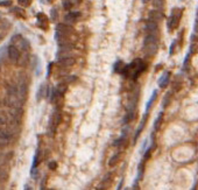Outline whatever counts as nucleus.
Segmentation results:
<instances>
[{
  "label": "nucleus",
  "instance_id": "obj_5",
  "mask_svg": "<svg viewBox=\"0 0 198 190\" xmlns=\"http://www.w3.org/2000/svg\"><path fill=\"white\" fill-rule=\"evenodd\" d=\"M7 54H8V57L11 61L13 62H17L19 57H20V50L18 48L17 45H9L8 48H7Z\"/></svg>",
  "mask_w": 198,
  "mask_h": 190
},
{
  "label": "nucleus",
  "instance_id": "obj_4",
  "mask_svg": "<svg viewBox=\"0 0 198 190\" xmlns=\"http://www.w3.org/2000/svg\"><path fill=\"white\" fill-rule=\"evenodd\" d=\"M13 133L7 128H0V146H5L9 144L12 140Z\"/></svg>",
  "mask_w": 198,
  "mask_h": 190
},
{
  "label": "nucleus",
  "instance_id": "obj_14",
  "mask_svg": "<svg viewBox=\"0 0 198 190\" xmlns=\"http://www.w3.org/2000/svg\"><path fill=\"white\" fill-rule=\"evenodd\" d=\"M162 19V13L159 12V11H152L149 13V20H154V21H159Z\"/></svg>",
  "mask_w": 198,
  "mask_h": 190
},
{
  "label": "nucleus",
  "instance_id": "obj_19",
  "mask_svg": "<svg viewBox=\"0 0 198 190\" xmlns=\"http://www.w3.org/2000/svg\"><path fill=\"white\" fill-rule=\"evenodd\" d=\"M170 102H171V92H168V93L164 96V98H163V104H162V105H163V108H168Z\"/></svg>",
  "mask_w": 198,
  "mask_h": 190
},
{
  "label": "nucleus",
  "instance_id": "obj_12",
  "mask_svg": "<svg viewBox=\"0 0 198 190\" xmlns=\"http://www.w3.org/2000/svg\"><path fill=\"white\" fill-rule=\"evenodd\" d=\"M162 121H163V112H160L159 116L156 117L155 121H154V129H155V131H159V129H160V127H161V125H162Z\"/></svg>",
  "mask_w": 198,
  "mask_h": 190
},
{
  "label": "nucleus",
  "instance_id": "obj_34",
  "mask_svg": "<svg viewBox=\"0 0 198 190\" xmlns=\"http://www.w3.org/2000/svg\"><path fill=\"white\" fill-rule=\"evenodd\" d=\"M51 66H53V64L50 63L49 66H48V71H47V78H48V77L50 76V72H51Z\"/></svg>",
  "mask_w": 198,
  "mask_h": 190
},
{
  "label": "nucleus",
  "instance_id": "obj_36",
  "mask_svg": "<svg viewBox=\"0 0 198 190\" xmlns=\"http://www.w3.org/2000/svg\"><path fill=\"white\" fill-rule=\"evenodd\" d=\"M47 1H48V3H53V0H47Z\"/></svg>",
  "mask_w": 198,
  "mask_h": 190
},
{
  "label": "nucleus",
  "instance_id": "obj_35",
  "mask_svg": "<svg viewBox=\"0 0 198 190\" xmlns=\"http://www.w3.org/2000/svg\"><path fill=\"white\" fill-rule=\"evenodd\" d=\"M147 1H149V0H142V3H147Z\"/></svg>",
  "mask_w": 198,
  "mask_h": 190
},
{
  "label": "nucleus",
  "instance_id": "obj_2",
  "mask_svg": "<svg viewBox=\"0 0 198 190\" xmlns=\"http://www.w3.org/2000/svg\"><path fill=\"white\" fill-rule=\"evenodd\" d=\"M61 121H62V113L56 108L54 110V112H53L51 117H50L49 125H48V133H49L50 136H54L55 132H56V128H57L58 125L61 124Z\"/></svg>",
  "mask_w": 198,
  "mask_h": 190
},
{
  "label": "nucleus",
  "instance_id": "obj_1",
  "mask_svg": "<svg viewBox=\"0 0 198 190\" xmlns=\"http://www.w3.org/2000/svg\"><path fill=\"white\" fill-rule=\"evenodd\" d=\"M146 63L140 60V58H136L134 60L131 64H128V66H125L122 71H121V74L124 75L125 77H131L133 79H136L139 76H140L143 70L146 69Z\"/></svg>",
  "mask_w": 198,
  "mask_h": 190
},
{
  "label": "nucleus",
  "instance_id": "obj_27",
  "mask_svg": "<svg viewBox=\"0 0 198 190\" xmlns=\"http://www.w3.org/2000/svg\"><path fill=\"white\" fill-rule=\"evenodd\" d=\"M0 6H4V7L12 6V1H11V0H4V1H0Z\"/></svg>",
  "mask_w": 198,
  "mask_h": 190
},
{
  "label": "nucleus",
  "instance_id": "obj_20",
  "mask_svg": "<svg viewBox=\"0 0 198 190\" xmlns=\"http://www.w3.org/2000/svg\"><path fill=\"white\" fill-rule=\"evenodd\" d=\"M45 90H47V87H45L44 84H42L40 89H39V92H37V100H40L43 97V95L45 96Z\"/></svg>",
  "mask_w": 198,
  "mask_h": 190
},
{
  "label": "nucleus",
  "instance_id": "obj_33",
  "mask_svg": "<svg viewBox=\"0 0 198 190\" xmlns=\"http://www.w3.org/2000/svg\"><path fill=\"white\" fill-rule=\"evenodd\" d=\"M56 167H57V165H56V162H55V161H51L49 163V168L51 170H55V169H56Z\"/></svg>",
  "mask_w": 198,
  "mask_h": 190
},
{
  "label": "nucleus",
  "instance_id": "obj_17",
  "mask_svg": "<svg viewBox=\"0 0 198 190\" xmlns=\"http://www.w3.org/2000/svg\"><path fill=\"white\" fill-rule=\"evenodd\" d=\"M124 63L121 62V61H117L116 63H114V66H113V70L116 71V72H119V74H121V71H122V69H124Z\"/></svg>",
  "mask_w": 198,
  "mask_h": 190
},
{
  "label": "nucleus",
  "instance_id": "obj_3",
  "mask_svg": "<svg viewBox=\"0 0 198 190\" xmlns=\"http://www.w3.org/2000/svg\"><path fill=\"white\" fill-rule=\"evenodd\" d=\"M181 15H182V9L181 8H175L173 9L171 12V15H170L169 20H168V28L171 30V29H176L180 25V20H181Z\"/></svg>",
  "mask_w": 198,
  "mask_h": 190
},
{
  "label": "nucleus",
  "instance_id": "obj_8",
  "mask_svg": "<svg viewBox=\"0 0 198 190\" xmlns=\"http://www.w3.org/2000/svg\"><path fill=\"white\" fill-rule=\"evenodd\" d=\"M79 18H81V12H71L69 13V14H66L65 15V22L68 24V25H74L76 21L78 20Z\"/></svg>",
  "mask_w": 198,
  "mask_h": 190
},
{
  "label": "nucleus",
  "instance_id": "obj_23",
  "mask_svg": "<svg viewBox=\"0 0 198 190\" xmlns=\"http://www.w3.org/2000/svg\"><path fill=\"white\" fill-rule=\"evenodd\" d=\"M12 12L13 13H18L19 15H22V17H25V11L22 8H20V7H15V8H12Z\"/></svg>",
  "mask_w": 198,
  "mask_h": 190
},
{
  "label": "nucleus",
  "instance_id": "obj_26",
  "mask_svg": "<svg viewBox=\"0 0 198 190\" xmlns=\"http://www.w3.org/2000/svg\"><path fill=\"white\" fill-rule=\"evenodd\" d=\"M191 39H194V40L198 41V21L196 22V25H195V34H194V36L191 37Z\"/></svg>",
  "mask_w": 198,
  "mask_h": 190
},
{
  "label": "nucleus",
  "instance_id": "obj_15",
  "mask_svg": "<svg viewBox=\"0 0 198 190\" xmlns=\"http://www.w3.org/2000/svg\"><path fill=\"white\" fill-rule=\"evenodd\" d=\"M157 97V91H153V93H152V96H150V98H149V100L147 102V104H146V111H149V108H150V106H152V104L154 103V100L156 99Z\"/></svg>",
  "mask_w": 198,
  "mask_h": 190
},
{
  "label": "nucleus",
  "instance_id": "obj_6",
  "mask_svg": "<svg viewBox=\"0 0 198 190\" xmlns=\"http://www.w3.org/2000/svg\"><path fill=\"white\" fill-rule=\"evenodd\" d=\"M56 32L63 34V35L69 36V35L75 33V29L71 25H68V24H66V25H64V24H60V25L56 26Z\"/></svg>",
  "mask_w": 198,
  "mask_h": 190
},
{
  "label": "nucleus",
  "instance_id": "obj_22",
  "mask_svg": "<svg viewBox=\"0 0 198 190\" xmlns=\"http://www.w3.org/2000/svg\"><path fill=\"white\" fill-rule=\"evenodd\" d=\"M37 20H39V24H40V25H44L45 21H47V18L44 17L43 13H40V14H37Z\"/></svg>",
  "mask_w": 198,
  "mask_h": 190
},
{
  "label": "nucleus",
  "instance_id": "obj_18",
  "mask_svg": "<svg viewBox=\"0 0 198 190\" xmlns=\"http://www.w3.org/2000/svg\"><path fill=\"white\" fill-rule=\"evenodd\" d=\"M119 159H120V154H114L113 156L110 159V161H108V166L110 167H113V166H116L117 163H118V161H119Z\"/></svg>",
  "mask_w": 198,
  "mask_h": 190
},
{
  "label": "nucleus",
  "instance_id": "obj_10",
  "mask_svg": "<svg viewBox=\"0 0 198 190\" xmlns=\"http://www.w3.org/2000/svg\"><path fill=\"white\" fill-rule=\"evenodd\" d=\"M146 30L148 34H154L157 30V22L154 20H148L146 25Z\"/></svg>",
  "mask_w": 198,
  "mask_h": 190
},
{
  "label": "nucleus",
  "instance_id": "obj_7",
  "mask_svg": "<svg viewBox=\"0 0 198 190\" xmlns=\"http://www.w3.org/2000/svg\"><path fill=\"white\" fill-rule=\"evenodd\" d=\"M76 63V60H75L72 56L70 57H63V58H58V66H62V68H70Z\"/></svg>",
  "mask_w": 198,
  "mask_h": 190
},
{
  "label": "nucleus",
  "instance_id": "obj_31",
  "mask_svg": "<svg viewBox=\"0 0 198 190\" xmlns=\"http://www.w3.org/2000/svg\"><path fill=\"white\" fill-rule=\"evenodd\" d=\"M142 174H143V165H142V163H140V165H139V180H140V178H142Z\"/></svg>",
  "mask_w": 198,
  "mask_h": 190
},
{
  "label": "nucleus",
  "instance_id": "obj_29",
  "mask_svg": "<svg viewBox=\"0 0 198 190\" xmlns=\"http://www.w3.org/2000/svg\"><path fill=\"white\" fill-rule=\"evenodd\" d=\"M50 14H51V20L55 21L56 20V17H57V9L53 8L51 9V12H50Z\"/></svg>",
  "mask_w": 198,
  "mask_h": 190
},
{
  "label": "nucleus",
  "instance_id": "obj_30",
  "mask_svg": "<svg viewBox=\"0 0 198 190\" xmlns=\"http://www.w3.org/2000/svg\"><path fill=\"white\" fill-rule=\"evenodd\" d=\"M180 89H181V82H175L173 84V90H175V91H178L180 90Z\"/></svg>",
  "mask_w": 198,
  "mask_h": 190
},
{
  "label": "nucleus",
  "instance_id": "obj_9",
  "mask_svg": "<svg viewBox=\"0 0 198 190\" xmlns=\"http://www.w3.org/2000/svg\"><path fill=\"white\" fill-rule=\"evenodd\" d=\"M169 81H170V72L169 71H165L164 74L159 78V87H161V89H164V87H167Z\"/></svg>",
  "mask_w": 198,
  "mask_h": 190
},
{
  "label": "nucleus",
  "instance_id": "obj_32",
  "mask_svg": "<svg viewBox=\"0 0 198 190\" xmlns=\"http://www.w3.org/2000/svg\"><path fill=\"white\" fill-rule=\"evenodd\" d=\"M175 45H176V41H174L170 45V50H169V54L173 55L174 54V50H175Z\"/></svg>",
  "mask_w": 198,
  "mask_h": 190
},
{
  "label": "nucleus",
  "instance_id": "obj_21",
  "mask_svg": "<svg viewBox=\"0 0 198 190\" xmlns=\"http://www.w3.org/2000/svg\"><path fill=\"white\" fill-rule=\"evenodd\" d=\"M189 60H190V54H188L185 56V58H184V62H183V70L186 71L188 69H189Z\"/></svg>",
  "mask_w": 198,
  "mask_h": 190
},
{
  "label": "nucleus",
  "instance_id": "obj_24",
  "mask_svg": "<svg viewBox=\"0 0 198 190\" xmlns=\"http://www.w3.org/2000/svg\"><path fill=\"white\" fill-rule=\"evenodd\" d=\"M71 6H72V3L70 0H63V7L65 9H70Z\"/></svg>",
  "mask_w": 198,
  "mask_h": 190
},
{
  "label": "nucleus",
  "instance_id": "obj_11",
  "mask_svg": "<svg viewBox=\"0 0 198 190\" xmlns=\"http://www.w3.org/2000/svg\"><path fill=\"white\" fill-rule=\"evenodd\" d=\"M147 116H148V114H144L143 118H142V120H141L140 125H139V127H138V129H136V132H135V136H134V142H135V141L138 140V138L140 136L141 132L143 131L144 124H146V121H147Z\"/></svg>",
  "mask_w": 198,
  "mask_h": 190
},
{
  "label": "nucleus",
  "instance_id": "obj_13",
  "mask_svg": "<svg viewBox=\"0 0 198 190\" xmlns=\"http://www.w3.org/2000/svg\"><path fill=\"white\" fill-rule=\"evenodd\" d=\"M135 118V110H131V111H127L126 113V116L124 118V124H128V123H131L132 120H134Z\"/></svg>",
  "mask_w": 198,
  "mask_h": 190
},
{
  "label": "nucleus",
  "instance_id": "obj_28",
  "mask_svg": "<svg viewBox=\"0 0 198 190\" xmlns=\"http://www.w3.org/2000/svg\"><path fill=\"white\" fill-rule=\"evenodd\" d=\"M18 1H19V5L23 6V7H27L30 4V0H18Z\"/></svg>",
  "mask_w": 198,
  "mask_h": 190
},
{
  "label": "nucleus",
  "instance_id": "obj_16",
  "mask_svg": "<svg viewBox=\"0 0 198 190\" xmlns=\"http://www.w3.org/2000/svg\"><path fill=\"white\" fill-rule=\"evenodd\" d=\"M124 145H126V138H125V135H121L119 139H117V140L113 142V146H114V147H120V146H124Z\"/></svg>",
  "mask_w": 198,
  "mask_h": 190
},
{
  "label": "nucleus",
  "instance_id": "obj_25",
  "mask_svg": "<svg viewBox=\"0 0 198 190\" xmlns=\"http://www.w3.org/2000/svg\"><path fill=\"white\" fill-rule=\"evenodd\" d=\"M154 146H155V145H153V147H150V148L147 149V152L144 153L143 160H148V159H149V156H150V154H152V150H153V148H154Z\"/></svg>",
  "mask_w": 198,
  "mask_h": 190
}]
</instances>
